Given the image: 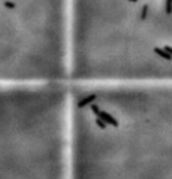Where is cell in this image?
Listing matches in <instances>:
<instances>
[{
    "instance_id": "1",
    "label": "cell",
    "mask_w": 172,
    "mask_h": 179,
    "mask_svg": "<svg viewBox=\"0 0 172 179\" xmlns=\"http://www.w3.org/2000/svg\"><path fill=\"white\" fill-rule=\"evenodd\" d=\"M70 179H172V84H70Z\"/></svg>"
},
{
    "instance_id": "2",
    "label": "cell",
    "mask_w": 172,
    "mask_h": 179,
    "mask_svg": "<svg viewBox=\"0 0 172 179\" xmlns=\"http://www.w3.org/2000/svg\"><path fill=\"white\" fill-rule=\"evenodd\" d=\"M71 0H0V85L70 84Z\"/></svg>"
},
{
    "instance_id": "3",
    "label": "cell",
    "mask_w": 172,
    "mask_h": 179,
    "mask_svg": "<svg viewBox=\"0 0 172 179\" xmlns=\"http://www.w3.org/2000/svg\"><path fill=\"white\" fill-rule=\"evenodd\" d=\"M165 2H167V0H165ZM168 2H171V3H172V0H168Z\"/></svg>"
}]
</instances>
